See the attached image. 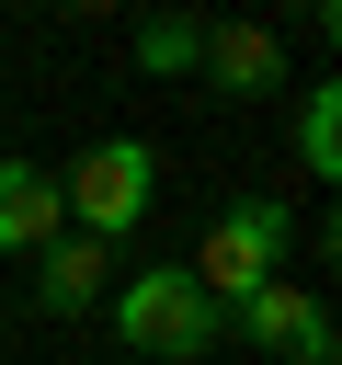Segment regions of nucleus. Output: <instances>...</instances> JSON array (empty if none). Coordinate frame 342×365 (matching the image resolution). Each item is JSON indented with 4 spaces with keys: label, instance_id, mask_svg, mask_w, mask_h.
I'll return each mask as SVG.
<instances>
[{
    "label": "nucleus",
    "instance_id": "nucleus-2",
    "mask_svg": "<svg viewBox=\"0 0 342 365\" xmlns=\"http://www.w3.org/2000/svg\"><path fill=\"white\" fill-rule=\"evenodd\" d=\"M285 262H296V217H285V194H239V205L205 217V240H194L182 274H194L217 308H239V297H262Z\"/></svg>",
    "mask_w": 342,
    "mask_h": 365
},
{
    "label": "nucleus",
    "instance_id": "nucleus-1",
    "mask_svg": "<svg viewBox=\"0 0 342 365\" xmlns=\"http://www.w3.org/2000/svg\"><path fill=\"white\" fill-rule=\"evenodd\" d=\"M103 319H114V342H125V354H148V365H205V354L228 342V308H217L182 262L125 274V285L103 297Z\"/></svg>",
    "mask_w": 342,
    "mask_h": 365
},
{
    "label": "nucleus",
    "instance_id": "nucleus-7",
    "mask_svg": "<svg viewBox=\"0 0 342 365\" xmlns=\"http://www.w3.org/2000/svg\"><path fill=\"white\" fill-rule=\"evenodd\" d=\"M57 228H68V205H57V171H34V160H11V148H0V251H23V262H34Z\"/></svg>",
    "mask_w": 342,
    "mask_h": 365
},
{
    "label": "nucleus",
    "instance_id": "nucleus-11",
    "mask_svg": "<svg viewBox=\"0 0 342 365\" xmlns=\"http://www.w3.org/2000/svg\"><path fill=\"white\" fill-rule=\"evenodd\" d=\"M57 11H80V23H91V11H114V0H57Z\"/></svg>",
    "mask_w": 342,
    "mask_h": 365
},
{
    "label": "nucleus",
    "instance_id": "nucleus-8",
    "mask_svg": "<svg viewBox=\"0 0 342 365\" xmlns=\"http://www.w3.org/2000/svg\"><path fill=\"white\" fill-rule=\"evenodd\" d=\"M296 160H308V182H342V80L296 91Z\"/></svg>",
    "mask_w": 342,
    "mask_h": 365
},
{
    "label": "nucleus",
    "instance_id": "nucleus-4",
    "mask_svg": "<svg viewBox=\"0 0 342 365\" xmlns=\"http://www.w3.org/2000/svg\"><path fill=\"white\" fill-rule=\"evenodd\" d=\"M228 331H239L262 365H342L331 297H319V285H296V274H274L262 297H239V308H228Z\"/></svg>",
    "mask_w": 342,
    "mask_h": 365
},
{
    "label": "nucleus",
    "instance_id": "nucleus-10",
    "mask_svg": "<svg viewBox=\"0 0 342 365\" xmlns=\"http://www.w3.org/2000/svg\"><path fill=\"white\" fill-rule=\"evenodd\" d=\"M296 11H308V23H319V34H331V23H342V0H296Z\"/></svg>",
    "mask_w": 342,
    "mask_h": 365
},
{
    "label": "nucleus",
    "instance_id": "nucleus-5",
    "mask_svg": "<svg viewBox=\"0 0 342 365\" xmlns=\"http://www.w3.org/2000/svg\"><path fill=\"white\" fill-rule=\"evenodd\" d=\"M194 80L228 91V103H274V91H285V34H274V23H205Z\"/></svg>",
    "mask_w": 342,
    "mask_h": 365
},
{
    "label": "nucleus",
    "instance_id": "nucleus-6",
    "mask_svg": "<svg viewBox=\"0 0 342 365\" xmlns=\"http://www.w3.org/2000/svg\"><path fill=\"white\" fill-rule=\"evenodd\" d=\"M103 297H114V251L80 240V228H57V240L34 251V308H46V319H91Z\"/></svg>",
    "mask_w": 342,
    "mask_h": 365
},
{
    "label": "nucleus",
    "instance_id": "nucleus-3",
    "mask_svg": "<svg viewBox=\"0 0 342 365\" xmlns=\"http://www.w3.org/2000/svg\"><path fill=\"white\" fill-rule=\"evenodd\" d=\"M148 194H160V148H148V137H91V148L57 171L68 228H80V240H103V251H114V240L148 217Z\"/></svg>",
    "mask_w": 342,
    "mask_h": 365
},
{
    "label": "nucleus",
    "instance_id": "nucleus-9",
    "mask_svg": "<svg viewBox=\"0 0 342 365\" xmlns=\"http://www.w3.org/2000/svg\"><path fill=\"white\" fill-rule=\"evenodd\" d=\"M194 57H205V11H148L137 23V68L148 80H194Z\"/></svg>",
    "mask_w": 342,
    "mask_h": 365
}]
</instances>
